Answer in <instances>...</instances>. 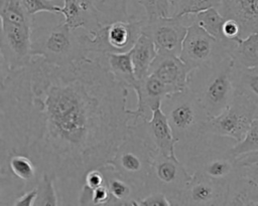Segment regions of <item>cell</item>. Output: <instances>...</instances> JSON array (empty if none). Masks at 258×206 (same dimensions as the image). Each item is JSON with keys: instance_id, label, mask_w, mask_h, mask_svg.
<instances>
[{"instance_id": "obj_1", "label": "cell", "mask_w": 258, "mask_h": 206, "mask_svg": "<svg viewBox=\"0 0 258 206\" xmlns=\"http://www.w3.org/2000/svg\"><path fill=\"white\" fill-rule=\"evenodd\" d=\"M128 87L96 57L58 66L35 56L1 74L0 157H32L41 173L82 181L108 164L133 121Z\"/></svg>"}, {"instance_id": "obj_2", "label": "cell", "mask_w": 258, "mask_h": 206, "mask_svg": "<svg viewBox=\"0 0 258 206\" xmlns=\"http://www.w3.org/2000/svg\"><path fill=\"white\" fill-rule=\"evenodd\" d=\"M1 74L25 67L34 56L31 33L34 16L25 9L22 0H0Z\"/></svg>"}, {"instance_id": "obj_3", "label": "cell", "mask_w": 258, "mask_h": 206, "mask_svg": "<svg viewBox=\"0 0 258 206\" xmlns=\"http://www.w3.org/2000/svg\"><path fill=\"white\" fill-rule=\"evenodd\" d=\"M161 109L177 144L188 149L190 155L214 139L206 131L210 117L189 87L167 95Z\"/></svg>"}, {"instance_id": "obj_4", "label": "cell", "mask_w": 258, "mask_h": 206, "mask_svg": "<svg viewBox=\"0 0 258 206\" xmlns=\"http://www.w3.org/2000/svg\"><path fill=\"white\" fill-rule=\"evenodd\" d=\"M233 69L234 59L229 54L212 64L194 69L189 75L188 87L210 118L227 109L236 95Z\"/></svg>"}, {"instance_id": "obj_5", "label": "cell", "mask_w": 258, "mask_h": 206, "mask_svg": "<svg viewBox=\"0 0 258 206\" xmlns=\"http://www.w3.org/2000/svg\"><path fill=\"white\" fill-rule=\"evenodd\" d=\"M79 30L71 29L63 21L55 25L33 26L31 33L32 55L58 66L70 65L88 58L82 33Z\"/></svg>"}, {"instance_id": "obj_6", "label": "cell", "mask_w": 258, "mask_h": 206, "mask_svg": "<svg viewBox=\"0 0 258 206\" xmlns=\"http://www.w3.org/2000/svg\"><path fill=\"white\" fill-rule=\"evenodd\" d=\"M144 19L133 17L128 21L101 24L95 29L85 30L82 38L86 52L88 55L90 53L99 55L131 50L142 34Z\"/></svg>"}, {"instance_id": "obj_7", "label": "cell", "mask_w": 258, "mask_h": 206, "mask_svg": "<svg viewBox=\"0 0 258 206\" xmlns=\"http://www.w3.org/2000/svg\"><path fill=\"white\" fill-rule=\"evenodd\" d=\"M152 157L153 152L149 146L129 128L127 136L109 163L138 189L142 198L147 193L146 184Z\"/></svg>"}, {"instance_id": "obj_8", "label": "cell", "mask_w": 258, "mask_h": 206, "mask_svg": "<svg viewBox=\"0 0 258 206\" xmlns=\"http://www.w3.org/2000/svg\"><path fill=\"white\" fill-rule=\"evenodd\" d=\"M257 118V107L244 94L236 95L227 109L207 122L206 131L211 137L230 139L239 143L246 136L251 123Z\"/></svg>"}, {"instance_id": "obj_9", "label": "cell", "mask_w": 258, "mask_h": 206, "mask_svg": "<svg viewBox=\"0 0 258 206\" xmlns=\"http://www.w3.org/2000/svg\"><path fill=\"white\" fill-rule=\"evenodd\" d=\"M191 177L192 174L187 172L176 155L153 153L146 192H161L166 195L172 205H178L181 192Z\"/></svg>"}, {"instance_id": "obj_10", "label": "cell", "mask_w": 258, "mask_h": 206, "mask_svg": "<svg viewBox=\"0 0 258 206\" xmlns=\"http://www.w3.org/2000/svg\"><path fill=\"white\" fill-rule=\"evenodd\" d=\"M237 42L227 43L218 40L198 24L190 23L187 27L179 57L194 70L212 64L229 55Z\"/></svg>"}, {"instance_id": "obj_11", "label": "cell", "mask_w": 258, "mask_h": 206, "mask_svg": "<svg viewBox=\"0 0 258 206\" xmlns=\"http://www.w3.org/2000/svg\"><path fill=\"white\" fill-rule=\"evenodd\" d=\"M188 25L186 15L152 19L145 17L142 33L153 41L157 54L179 56Z\"/></svg>"}, {"instance_id": "obj_12", "label": "cell", "mask_w": 258, "mask_h": 206, "mask_svg": "<svg viewBox=\"0 0 258 206\" xmlns=\"http://www.w3.org/2000/svg\"><path fill=\"white\" fill-rule=\"evenodd\" d=\"M231 146H213L209 142L194 154L189 155L195 171L215 181L229 184L239 173L236 157L231 152Z\"/></svg>"}, {"instance_id": "obj_13", "label": "cell", "mask_w": 258, "mask_h": 206, "mask_svg": "<svg viewBox=\"0 0 258 206\" xmlns=\"http://www.w3.org/2000/svg\"><path fill=\"white\" fill-rule=\"evenodd\" d=\"M129 128L143 139L153 153H160L166 156L176 155L175 145L177 141L161 107L152 112L149 120H138L131 123Z\"/></svg>"}, {"instance_id": "obj_14", "label": "cell", "mask_w": 258, "mask_h": 206, "mask_svg": "<svg viewBox=\"0 0 258 206\" xmlns=\"http://www.w3.org/2000/svg\"><path fill=\"white\" fill-rule=\"evenodd\" d=\"M229 184L215 181L198 172L184 187L179 197L178 205L211 206L226 205Z\"/></svg>"}, {"instance_id": "obj_15", "label": "cell", "mask_w": 258, "mask_h": 206, "mask_svg": "<svg viewBox=\"0 0 258 206\" xmlns=\"http://www.w3.org/2000/svg\"><path fill=\"white\" fill-rule=\"evenodd\" d=\"M137 95V107L132 110L133 122L147 119L152 112L161 107L163 99L174 91L157 77L148 74L137 78L131 86Z\"/></svg>"}, {"instance_id": "obj_16", "label": "cell", "mask_w": 258, "mask_h": 206, "mask_svg": "<svg viewBox=\"0 0 258 206\" xmlns=\"http://www.w3.org/2000/svg\"><path fill=\"white\" fill-rule=\"evenodd\" d=\"M192 69L179 56L157 54L149 73L157 77L174 92L188 87V79Z\"/></svg>"}, {"instance_id": "obj_17", "label": "cell", "mask_w": 258, "mask_h": 206, "mask_svg": "<svg viewBox=\"0 0 258 206\" xmlns=\"http://www.w3.org/2000/svg\"><path fill=\"white\" fill-rule=\"evenodd\" d=\"M218 9L225 18L239 23L241 39L258 33V0H222Z\"/></svg>"}, {"instance_id": "obj_18", "label": "cell", "mask_w": 258, "mask_h": 206, "mask_svg": "<svg viewBox=\"0 0 258 206\" xmlns=\"http://www.w3.org/2000/svg\"><path fill=\"white\" fill-rule=\"evenodd\" d=\"M100 169L104 173L106 185L110 192L108 205H136V201L140 198L138 189L117 172L110 163L102 166Z\"/></svg>"}, {"instance_id": "obj_19", "label": "cell", "mask_w": 258, "mask_h": 206, "mask_svg": "<svg viewBox=\"0 0 258 206\" xmlns=\"http://www.w3.org/2000/svg\"><path fill=\"white\" fill-rule=\"evenodd\" d=\"M120 82L131 88L137 79L131 57V50L121 53L109 52L95 56Z\"/></svg>"}, {"instance_id": "obj_20", "label": "cell", "mask_w": 258, "mask_h": 206, "mask_svg": "<svg viewBox=\"0 0 258 206\" xmlns=\"http://www.w3.org/2000/svg\"><path fill=\"white\" fill-rule=\"evenodd\" d=\"M63 22L73 30H92L101 25L95 13L87 12L78 0H63L61 6Z\"/></svg>"}, {"instance_id": "obj_21", "label": "cell", "mask_w": 258, "mask_h": 206, "mask_svg": "<svg viewBox=\"0 0 258 206\" xmlns=\"http://www.w3.org/2000/svg\"><path fill=\"white\" fill-rule=\"evenodd\" d=\"M156 55L157 51L153 41L146 34L142 33L131 48V57L137 78H143L148 75Z\"/></svg>"}, {"instance_id": "obj_22", "label": "cell", "mask_w": 258, "mask_h": 206, "mask_svg": "<svg viewBox=\"0 0 258 206\" xmlns=\"http://www.w3.org/2000/svg\"><path fill=\"white\" fill-rule=\"evenodd\" d=\"M226 205H258V187L238 173L229 183Z\"/></svg>"}, {"instance_id": "obj_23", "label": "cell", "mask_w": 258, "mask_h": 206, "mask_svg": "<svg viewBox=\"0 0 258 206\" xmlns=\"http://www.w3.org/2000/svg\"><path fill=\"white\" fill-rule=\"evenodd\" d=\"M188 19V24L196 23L206 30L209 34L214 36L216 39L231 43L237 41H228L223 35V24L226 18L222 15L217 7H211L204 11H201L196 14L186 15Z\"/></svg>"}, {"instance_id": "obj_24", "label": "cell", "mask_w": 258, "mask_h": 206, "mask_svg": "<svg viewBox=\"0 0 258 206\" xmlns=\"http://www.w3.org/2000/svg\"><path fill=\"white\" fill-rule=\"evenodd\" d=\"M233 79L236 92L244 94L255 104L258 117V67L246 68L234 62Z\"/></svg>"}, {"instance_id": "obj_25", "label": "cell", "mask_w": 258, "mask_h": 206, "mask_svg": "<svg viewBox=\"0 0 258 206\" xmlns=\"http://www.w3.org/2000/svg\"><path fill=\"white\" fill-rule=\"evenodd\" d=\"M230 54L235 64L246 68L258 67V33L239 40L231 49Z\"/></svg>"}, {"instance_id": "obj_26", "label": "cell", "mask_w": 258, "mask_h": 206, "mask_svg": "<svg viewBox=\"0 0 258 206\" xmlns=\"http://www.w3.org/2000/svg\"><path fill=\"white\" fill-rule=\"evenodd\" d=\"M95 11L101 24L128 21L133 18L128 13V0H96Z\"/></svg>"}, {"instance_id": "obj_27", "label": "cell", "mask_w": 258, "mask_h": 206, "mask_svg": "<svg viewBox=\"0 0 258 206\" xmlns=\"http://www.w3.org/2000/svg\"><path fill=\"white\" fill-rule=\"evenodd\" d=\"M56 178L53 175L43 173L37 186V195L34 205H59L55 188Z\"/></svg>"}, {"instance_id": "obj_28", "label": "cell", "mask_w": 258, "mask_h": 206, "mask_svg": "<svg viewBox=\"0 0 258 206\" xmlns=\"http://www.w3.org/2000/svg\"><path fill=\"white\" fill-rule=\"evenodd\" d=\"M221 0H175L171 16H184L196 14L211 7L219 8Z\"/></svg>"}, {"instance_id": "obj_29", "label": "cell", "mask_w": 258, "mask_h": 206, "mask_svg": "<svg viewBox=\"0 0 258 206\" xmlns=\"http://www.w3.org/2000/svg\"><path fill=\"white\" fill-rule=\"evenodd\" d=\"M254 151H258V117L251 123L244 139L230 148L231 154L236 158Z\"/></svg>"}, {"instance_id": "obj_30", "label": "cell", "mask_w": 258, "mask_h": 206, "mask_svg": "<svg viewBox=\"0 0 258 206\" xmlns=\"http://www.w3.org/2000/svg\"><path fill=\"white\" fill-rule=\"evenodd\" d=\"M138 3L143 7L147 19L171 16L172 0H138Z\"/></svg>"}, {"instance_id": "obj_31", "label": "cell", "mask_w": 258, "mask_h": 206, "mask_svg": "<svg viewBox=\"0 0 258 206\" xmlns=\"http://www.w3.org/2000/svg\"><path fill=\"white\" fill-rule=\"evenodd\" d=\"M22 3L31 16L39 12L61 14V6L56 4L54 0H22Z\"/></svg>"}, {"instance_id": "obj_32", "label": "cell", "mask_w": 258, "mask_h": 206, "mask_svg": "<svg viewBox=\"0 0 258 206\" xmlns=\"http://www.w3.org/2000/svg\"><path fill=\"white\" fill-rule=\"evenodd\" d=\"M136 205H147V206H152V205H164V206H170L172 205L171 202L168 200V198L166 197L165 194L161 193V192H157V191H153V192H149L147 193L145 196H143L142 198L138 199L136 201Z\"/></svg>"}, {"instance_id": "obj_33", "label": "cell", "mask_w": 258, "mask_h": 206, "mask_svg": "<svg viewBox=\"0 0 258 206\" xmlns=\"http://www.w3.org/2000/svg\"><path fill=\"white\" fill-rule=\"evenodd\" d=\"M223 35L228 41L241 40V27L239 23L231 18H226L223 24Z\"/></svg>"}, {"instance_id": "obj_34", "label": "cell", "mask_w": 258, "mask_h": 206, "mask_svg": "<svg viewBox=\"0 0 258 206\" xmlns=\"http://www.w3.org/2000/svg\"><path fill=\"white\" fill-rule=\"evenodd\" d=\"M239 174L258 187V163L239 166Z\"/></svg>"}, {"instance_id": "obj_35", "label": "cell", "mask_w": 258, "mask_h": 206, "mask_svg": "<svg viewBox=\"0 0 258 206\" xmlns=\"http://www.w3.org/2000/svg\"><path fill=\"white\" fill-rule=\"evenodd\" d=\"M36 195H37V189L36 187L33 189H30L26 192H24L23 194H21L20 196H18L12 203V205H18V206H32L35 203V199H36Z\"/></svg>"}, {"instance_id": "obj_36", "label": "cell", "mask_w": 258, "mask_h": 206, "mask_svg": "<svg viewBox=\"0 0 258 206\" xmlns=\"http://www.w3.org/2000/svg\"><path fill=\"white\" fill-rule=\"evenodd\" d=\"M236 160H237V163H238L239 166L258 163V151H254V152H250V153H247V154H243V155L237 157Z\"/></svg>"}, {"instance_id": "obj_37", "label": "cell", "mask_w": 258, "mask_h": 206, "mask_svg": "<svg viewBox=\"0 0 258 206\" xmlns=\"http://www.w3.org/2000/svg\"><path fill=\"white\" fill-rule=\"evenodd\" d=\"M78 1L81 4V6L84 8V10H86L87 12H91V13L96 14V11H95V2H96V0H78Z\"/></svg>"}, {"instance_id": "obj_38", "label": "cell", "mask_w": 258, "mask_h": 206, "mask_svg": "<svg viewBox=\"0 0 258 206\" xmlns=\"http://www.w3.org/2000/svg\"><path fill=\"white\" fill-rule=\"evenodd\" d=\"M175 2V0H172V6H173V3Z\"/></svg>"}, {"instance_id": "obj_39", "label": "cell", "mask_w": 258, "mask_h": 206, "mask_svg": "<svg viewBox=\"0 0 258 206\" xmlns=\"http://www.w3.org/2000/svg\"><path fill=\"white\" fill-rule=\"evenodd\" d=\"M221 1H222V0H221Z\"/></svg>"}]
</instances>
